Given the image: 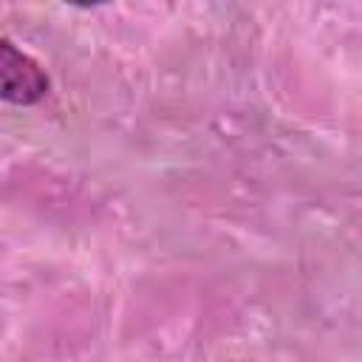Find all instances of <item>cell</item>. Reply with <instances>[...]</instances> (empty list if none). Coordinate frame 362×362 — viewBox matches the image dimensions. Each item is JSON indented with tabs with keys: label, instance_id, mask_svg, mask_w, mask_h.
I'll list each match as a JSON object with an SVG mask.
<instances>
[{
	"label": "cell",
	"instance_id": "obj_1",
	"mask_svg": "<svg viewBox=\"0 0 362 362\" xmlns=\"http://www.w3.org/2000/svg\"><path fill=\"white\" fill-rule=\"evenodd\" d=\"M0 93L11 105H34L48 93L45 71L14 42H0Z\"/></svg>",
	"mask_w": 362,
	"mask_h": 362
}]
</instances>
